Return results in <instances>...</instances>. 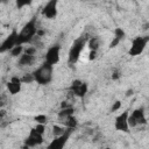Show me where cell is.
I'll list each match as a JSON object with an SVG mask.
<instances>
[{"label": "cell", "instance_id": "obj_1", "mask_svg": "<svg viewBox=\"0 0 149 149\" xmlns=\"http://www.w3.org/2000/svg\"><path fill=\"white\" fill-rule=\"evenodd\" d=\"M37 30L38 28L36 26V17H33L22 27V29L17 34V45L31 42L35 35L37 34Z\"/></svg>", "mask_w": 149, "mask_h": 149}, {"label": "cell", "instance_id": "obj_2", "mask_svg": "<svg viewBox=\"0 0 149 149\" xmlns=\"http://www.w3.org/2000/svg\"><path fill=\"white\" fill-rule=\"evenodd\" d=\"M86 41H87V37L85 36H80L78 38H76L71 47H70V50H69V55H68V59H69V64L72 65V64H76L83 52V50L86 48Z\"/></svg>", "mask_w": 149, "mask_h": 149}, {"label": "cell", "instance_id": "obj_3", "mask_svg": "<svg viewBox=\"0 0 149 149\" xmlns=\"http://www.w3.org/2000/svg\"><path fill=\"white\" fill-rule=\"evenodd\" d=\"M52 71L54 66L44 62L40 68H37L33 72L34 80L41 85H47L52 80Z\"/></svg>", "mask_w": 149, "mask_h": 149}, {"label": "cell", "instance_id": "obj_4", "mask_svg": "<svg viewBox=\"0 0 149 149\" xmlns=\"http://www.w3.org/2000/svg\"><path fill=\"white\" fill-rule=\"evenodd\" d=\"M148 42H149V36H136V37L132 41L130 48H129V50H128V54H129L130 56H133V57L140 56V55L144 51V49H146Z\"/></svg>", "mask_w": 149, "mask_h": 149}, {"label": "cell", "instance_id": "obj_5", "mask_svg": "<svg viewBox=\"0 0 149 149\" xmlns=\"http://www.w3.org/2000/svg\"><path fill=\"white\" fill-rule=\"evenodd\" d=\"M44 58H45V63H48V64H50L52 66L56 65L61 59V45L59 44L51 45L47 50Z\"/></svg>", "mask_w": 149, "mask_h": 149}, {"label": "cell", "instance_id": "obj_6", "mask_svg": "<svg viewBox=\"0 0 149 149\" xmlns=\"http://www.w3.org/2000/svg\"><path fill=\"white\" fill-rule=\"evenodd\" d=\"M17 30L13 29L12 33L2 41V43L0 44V52H6V51H10L15 45H17Z\"/></svg>", "mask_w": 149, "mask_h": 149}, {"label": "cell", "instance_id": "obj_7", "mask_svg": "<svg viewBox=\"0 0 149 149\" xmlns=\"http://www.w3.org/2000/svg\"><path fill=\"white\" fill-rule=\"evenodd\" d=\"M70 91L73 95H76L78 98H83L88 91V85L83 80L76 79L72 81V84L70 86Z\"/></svg>", "mask_w": 149, "mask_h": 149}, {"label": "cell", "instance_id": "obj_8", "mask_svg": "<svg viewBox=\"0 0 149 149\" xmlns=\"http://www.w3.org/2000/svg\"><path fill=\"white\" fill-rule=\"evenodd\" d=\"M128 115H129V111H125L122 113H120L114 121V127L116 130L119 132H123V133H128L129 132V126H128Z\"/></svg>", "mask_w": 149, "mask_h": 149}, {"label": "cell", "instance_id": "obj_9", "mask_svg": "<svg viewBox=\"0 0 149 149\" xmlns=\"http://www.w3.org/2000/svg\"><path fill=\"white\" fill-rule=\"evenodd\" d=\"M71 132H72L71 129H68L63 135L54 137V140L48 144L47 149H64V147L71 135Z\"/></svg>", "mask_w": 149, "mask_h": 149}, {"label": "cell", "instance_id": "obj_10", "mask_svg": "<svg viewBox=\"0 0 149 149\" xmlns=\"http://www.w3.org/2000/svg\"><path fill=\"white\" fill-rule=\"evenodd\" d=\"M43 143V135L37 133L34 128L30 130L29 135L26 137L24 140V146L26 147H35V146H38Z\"/></svg>", "mask_w": 149, "mask_h": 149}, {"label": "cell", "instance_id": "obj_11", "mask_svg": "<svg viewBox=\"0 0 149 149\" xmlns=\"http://www.w3.org/2000/svg\"><path fill=\"white\" fill-rule=\"evenodd\" d=\"M57 1L56 0H51V1H48L43 9H42V15L45 17V19H54L56 17L57 15Z\"/></svg>", "mask_w": 149, "mask_h": 149}, {"label": "cell", "instance_id": "obj_12", "mask_svg": "<svg viewBox=\"0 0 149 149\" xmlns=\"http://www.w3.org/2000/svg\"><path fill=\"white\" fill-rule=\"evenodd\" d=\"M6 87H7V91L9 92V94L15 95V94H17V93L21 91L22 83H21V80H20L19 77H12L10 80L7 81Z\"/></svg>", "mask_w": 149, "mask_h": 149}, {"label": "cell", "instance_id": "obj_13", "mask_svg": "<svg viewBox=\"0 0 149 149\" xmlns=\"http://www.w3.org/2000/svg\"><path fill=\"white\" fill-rule=\"evenodd\" d=\"M130 116L134 119V121L136 122V126L139 125H146L147 123V118H146V112L143 107H139L136 109H134L130 113Z\"/></svg>", "mask_w": 149, "mask_h": 149}, {"label": "cell", "instance_id": "obj_14", "mask_svg": "<svg viewBox=\"0 0 149 149\" xmlns=\"http://www.w3.org/2000/svg\"><path fill=\"white\" fill-rule=\"evenodd\" d=\"M86 47L90 49V51H98L99 47H100V38L97 37V36H93V37H90L87 38L86 41Z\"/></svg>", "mask_w": 149, "mask_h": 149}, {"label": "cell", "instance_id": "obj_15", "mask_svg": "<svg viewBox=\"0 0 149 149\" xmlns=\"http://www.w3.org/2000/svg\"><path fill=\"white\" fill-rule=\"evenodd\" d=\"M62 122H63V126H64L66 129H71V130L74 129V128L77 127V125H78V121H77V119H76L74 115H71V116L64 119Z\"/></svg>", "mask_w": 149, "mask_h": 149}, {"label": "cell", "instance_id": "obj_16", "mask_svg": "<svg viewBox=\"0 0 149 149\" xmlns=\"http://www.w3.org/2000/svg\"><path fill=\"white\" fill-rule=\"evenodd\" d=\"M34 61H35V56H29V55L22 54L19 58V64L21 66H29L34 63Z\"/></svg>", "mask_w": 149, "mask_h": 149}, {"label": "cell", "instance_id": "obj_17", "mask_svg": "<svg viewBox=\"0 0 149 149\" xmlns=\"http://www.w3.org/2000/svg\"><path fill=\"white\" fill-rule=\"evenodd\" d=\"M73 113H74V109H73V107L71 106V107H66V108H61V111L58 112L57 115H58V119L63 121L64 119H66V118L73 115Z\"/></svg>", "mask_w": 149, "mask_h": 149}, {"label": "cell", "instance_id": "obj_18", "mask_svg": "<svg viewBox=\"0 0 149 149\" xmlns=\"http://www.w3.org/2000/svg\"><path fill=\"white\" fill-rule=\"evenodd\" d=\"M66 130H68V129H66L64 126H59V125H54V126H52V134H54L55 137L63 135Z\"/></svg>", "mask_w": 149, "mask_h": 149}, {"label": "cell", "instance_id": "obj_19", "mask_svg": "<svg viewBox=\"0 0 149 149\" xmlns=\"http://www.w3.org/2000/svg\"><path fill=\"white\" fill-rule=\"evenodd\" d=\"M23 47L22 45H15L12 50H10V55L12 56H14V57H19V56H21L22 54H23Z\"/></svg>", "mask_w": 149, "mask_h": 149}, {"label": "cell", "instance_id": "obj_20", "mask_svg": "<svg viewBox=\"0 0 149 149\" xmlns=\"http://www.w3.org/2000/svg\"><path fill=\"white\" fill-rule=\"evenodd\" d=\"M20 80H21L22 84H30V83L35 81V80H34L33 72H31V73H26V74H23V76L20 78Z\"/></svg>", "mask_w": 149, "mask_h": 149}, {"label": "cell", "instance_id": "obj_21", "mask_svg": "<svg viewBox=\"0 0 149 149\" xmlns=\"http://www.w3.org/2000/svg\"><path fill=\"white\" fill-rule=\"evenodd\" d=\"M35 121L38 123V125H45L47 121H48V116L44 115V114H38L35 116Z\"/></svg>", "mask_w": 149, "mask_h": 149}, {"label": "cell", "instance_id": "obj_22", "mask_svg": "<svg viewBox=\"0 0 149 149\" xmlns=\"http://www.w3.org/2000/svg\"><path fill=\"white\" fill-rule=\"evenodd\" d=\"M125 35H126V34H125V31H123L122 28H115V29H114V37H115V38H118V40L121 41V40L125 37Z\"/></svg>", "mask_w": 149, "mask_h": 149}, {"label": "cell", "instance_id": "obj_23", "mask_svg": "<svg viewBox=\"0 0 149 149\" xmlns=\"http://www.w3.org/2000/svg\"><path fill=\"white\" fill-rule=\"evenodd\" d=\"M35 52H36V48L35 47H28V48H24L23 49V54L29 55V56H34Z\"/></svg>", "mask_w": 149, "mask_h": 149}, {"label": "cell", "instance_id": "obj_24", "mask_svg": "<svg viewBox=\"0 0 149 149\" xmlns=\"http://www.w3.org/2000/svg\"><path fill=\"white\" fill-rule=\"evenodd\" d=\"M6 104H7V94L0 93V108H2Z\"/></svg>", "mask_w": 149, "mask_h": 149}, {"label": "cell", "instance_id": "obj_25", "mask_svg": "<svg viewBox=\"0 0 149 149\" xmlns=\"http://www.w3.org/2000/svg\"><path fill=\"white\" fill-rule=\"evenodd\" d=\"M120 108H121V101L116 100V101L112 105V107H111V112H116V111H119Z\"/></svg>", "mask_w": 149, "mask_h": 149}, {"label": "cell", "instance_id": "obj_26", "mask_svg": "<svg viewBox=\"0 0 149 149\" xmlns=\"http://www.w3.org/2000/svg\"><path fill=\"white\" fill-rule=\"evenodd\" d=\"M34 129H35L37 133H40V134L43 135V134H44V130H45V125H38V123H37Z\"/></svg>", "mask_w": 149, "mask_h": 149}, {"label": "cell", "instance_id": "obj_27", "mask_svg": "<svg viewBox=\"0 0 149 149\" xmlns=\"http://www.w3.org/2000/svg\"><path fill=\"white\" fill-rule=\"evenodd\" d=\"M120 42H121L120 40H118V38H115V37H114V38L112 40V42L109 43V48H111V49H112V48H115Z\"/></svg>", "mask_w": 149, "mask_h": 149}, {"label": "cell", "instance_id": "obj_28", "mask_svg": "<svg viewBox=\"0 0 149 149\" xmlns=\"http://www.w3.org/2000/svg\"><path fill=\"white\" fill-rule=\"evenodd\" d=\"M27 5H30V2L29 1H16V6L19 7V8H22L23 6H27Z\"/></svg>", "mask_w": 149, "mask_h": 149}, {"label": "cell", "instance_id": "obj_29", "mask_svg": "<svg viewBox=\"0 0 149 149\" xmlns=\"http://www.w3.org/2000/svg\"><path fill=\"white\" fill-rule=\"evenodd\" d=\"M97 52L98 51H90L88 52V61H93V59H95L97 58Z\"/></svg>", "mask_w": 149, "mask_h": 149}, {"label": "cell", "instance_id": "obj_30", "mask_svg": "<svg viewBox=\"0 0 149 149\" xmlns=\"http://www.w3.org/2000/svg\"><path fill=\"white\" fill-rule=\"evenodd\" d=\"M119 78H120V73H119V71H118V70H115V71L113 72V74H112V79L116 80V79H119Z\"/></svg>", "mask_w": 149, "mask_h": 149}, {"label": "cell", "instance_id": "obj_31", "mask_svg": "<svg viewBox=\"0 0 149 149\" xmlns=\"http://www.w3.org/2000/svg\"><path fill=\"white\" fill-rule=\"evenodd\" d=\"M133 94H134V91H133L132 88H130V90H128V91H127V93H126V95H127V97H129V95H133Z\"/></svg>", "mask_w": 149, "mask_h": 149}, {"label": "cell", "instance_id": "obj_32", "mask_svg": "<svg viewBox=\"0 0 149 149\" xmlns=\"http://www.w3.org/2000/svg\"><path fill=\"white\" fill-rule=\"evenodd\" d=\"M5 114H6V112H5L3 109H0V119H1V118H2Z\"/></svg>", "mask_w": 149, "mask_h": 149}, {"label": "cell", "instance_id": "obj_33", "mask_svg": "<svg viewBox=\"0 0 149 149\" xmlns=\"http://www.w3.org/2000/svg\"><path fill=\"white\" fill-rule=\"evenodd\" d=\"M106 149H109V148H106Z\"/></svg>", "mask_w": 149, "mask_h": 149}]
</instances>
